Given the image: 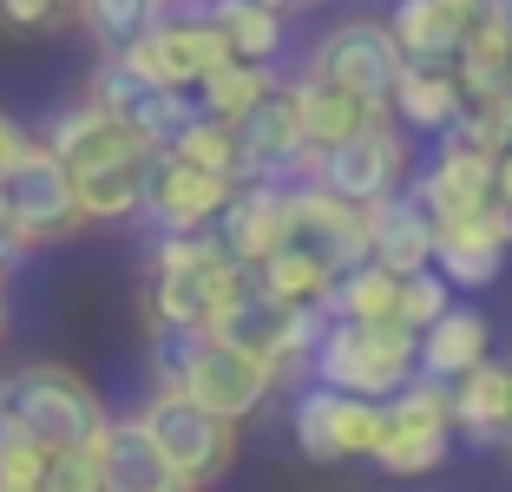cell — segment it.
<instances>
[{"label": "cell", "mask_w": 512, "mask_h": 492, "mask_svg": "<svg viewBox=\"0 0 512 492\" xmlns=\"http://www.w3.org/2000/svg\"><path fill=\"white\" fill-rule=\"evenodd\" d=\"M145 381L151 394H184L230 427L256 420L283 394V381L263 361L224 348L211 328H145Z\"/></svg>", "instance_id": "cell-1"}, {"label": "cell", "mask_w": 512, "mask_h": 492, "mask_svg": "<svg viewBox=\"0 0 512 492\" xmlns=\"http://www.w3.org/2000/svg\"><path fill=\"white\" fill-rule=\"evenodd\" d=\"M106 427H112V407L66 361H14L0 374V433H27V440L60 453V447L106 440Z\"/></svg>", "instance_id": "cell-2"}, {"label": "cell", "mask_w": 512, "mask_h": 492, "mask_svg": "<svg viewBox=\"0 0 512 492\" xmlns=\"http://www.w3.org/2000/svg\"><path fill=\"white\" fill-rule=\"evenodd\" d=\"M145 328H211L217 309L250 283V269L230 263L217 230L197 237H151L145 263Z\"/></svg>", "instance_id": "cell-3"}, {"label": "cell", "mask_w": 512, "mask_h": 492, "mask_svg": "<svg viewBox=\"0 0 512 492\" xmlns=\"http://www.w3.org/2000/svg\"><path fill=\"white\" fill-rule=\"evenodd\" d=\"M421 374V335H407L401 322H329L309 361V381L335 394H355V401H381Z\"/></svg>", "instance_id": "cell-4"}, {"label": "cell", "mask_w": 512, "mask_h": 492, "mask_svg": "<svg viewBox=\"0 0 512 492\" xmlns=\"http://www.w3.org/2000/svg\"><path fill=\"white\" fill-rule=\"evenodd\" d=\"M322 328H329V309H296V302H283V296H270V289L256 283H243L237 296L217 309V322H211V335L224 348H237V355H250V361H263V368L276 374V381H296V374H309V361H316V342H322Z\"/></svg>", "instance_id": "cell-5"}, {"label": "cell", "mask_w": 512, "mask_h": 492, "mask_svg": "<svg viewBox=\"0 0 512 492\" xmlns=\"http://www.w3.org/2000/svg\"><path fill=\"white\" fill-rule=\"evenodd\" d=\"M132 414H138V427L151 433V447L165 453L171 473H178L191 492L224 486L230 466H237V453H243V427L204 414V407L184 401V394H145Z\"/></svg>", "instance_id": "cell-6"}, {"label": "cell", "mask_w": 512, "mask_h": 492, "mask_svg": "<svg viewBox=\"0 0 512 492\" xmlns=\"http://www.w3.org/2000/svg\"><path fill=\"white\" fill-rule=\"evenodd\" d=\"M302 73H316V79H329V86L355 92L362 105L388 112L407 60H401V46H394V33H388L381 14H342V20H329V27L309 40Z\"/></svg>", "instance_id": "cell-7"}, {"label": "cell", "mask_w": 512, "mask_h": 492, "mask_svg": "<svg viewBox=\"0 0 512 492\" xmlns=\"http://www.w3.org/2000/svg\"><path fill=\"white\" fill-rule=\"evenodd\" d=\"M309 184L342 197V204H355V210H375L414 184V138L394 119H375L362 138H348L335 151H316L309 158Z\"/></svg>", "instance_id": "cell-8"}, {"label": "cell", "mask_w": 512, "mask_h": 492, "mask_svg": "<svg viewBox=\"0 0 512 492\" xmlns=\"http://www.w3.org/2000/svg\"><path fill=\"white\" fill-rule=\"evenodd\" d=\"M453 440H460V433H453V388L414 374L388 401V427H381L375 466L388 479H427L453 460Z\"/></svg>", "instance_id": "cell-9"}, {"label": "cell", "mask_w": 512, "mask_h": 492, "mask_svg": "<svg viewBox=\"0 0 512 492\" xmlns=\"http://www.w3.org/2000/svg\"><path fill=\"white\" fill-rule=\"evenodd\" d=\"M381 427H388V407L381 401H355V394H335L302 381L289 394V440L309 466H348V460H375Z\"/></svg>", "instance_id": "cell-10"}, {"label": "cell", "mask_w": 512, "mask_h": 492, "mask_svg": "<svg viewBox=\"0 0 512 492\" xmlns=\"http://www.w3.org/2000/svg\"><path fill=\"white\" fill-rule=\"evenodd\" d=\"M112 60H119L132 79H145V86L191 92L197 99V86L230 60V46H224V33H217L211 14H165L151 33H138L125 53H112Z\"/></svg>", "instance_id": "cell-11"}, {"label": "cell", "mask_w": 512, "mask_h": 492, "mask_svg": "<svg viewBox=\"0 0 512 492\" xmlns=\"http://www.w3.org/2000/svg\"><path fill=\"white\" fill-rule=\"evenodd\" d=\"M0 197H7V210H14V230H20V243H27V256L86 230V217H79V191H73V171H66V164L53 158L46 145H33L27 158L0 178Z\"/></svg>", "instance_id": "cell-12"}, {"label": "cell", "mask_w": 512, "mask_h": 492, "mask_svg": "<svg viewBox=\"0 0 512 492\" xmlns=\"http://www.w3.org/2000/svg\"><path fill=\"white\" fill-rule=\"evenodd\" d=\"M283 243L296 256H309L329 283H342L348 269L368 263V210L342 204V197L316 191V184H289V230H283Z\"/></svg>", "instance_id": "cell-13"}, {"label": "cell", "mask_w": 512, "mask_h": 492, "mask_svg": "<svg viewBox=\"0 0 512 492\" xmlns=\"http://www.w3.org/2000/svg\"><path fill=\"white\" fill-rule=\"evenodd\" d=\"M79 92H86L99 112H112V119H119L138 145H151V151H171V145H178V132L197 119V99H191V92L145 86V79H132L119 60H99Z\"/></svg>", "instance_id": "cell-14"}, {"label": "cell", "mask_w": 512, "mask_h": 492, "mask_svg": "<svg viewBox=\"0 0 512 492\" xmlns=\"http://www.w3.org/2000/svg\"><path fill=\"white\" fill-rule=\"evenodd\" d=\"M493 184H499V158L460 145V138H440L421 164H414V204L440 224H467V217H486L493 210Z\"/></svg>", "instance_id": "cell-15"}, {"label": "cell", "mask_w": 512, "mask_h": 492, "mask_svg": "<svg viewBox=\"0 0 512 492\" xmlns=\"http://www.w3.org/2000/svg\"><path fill=\"white\" fill-rule=\"evenodd\" d=\"M230 191H237V178H217V171H197V164L158 151V158H151V178H145V217H138V224H151V237L217 230Z\"/></svg>", "instance_id": "cell-16"}, {"label": "cell", "mask_w": 512, "mask_h": 492, "mask_svg": "<svg viewBox=\"0 0 512 492\" xmlns=\"http://www.w3.org/2000/svg\"><path fill=\"white\" fill-rule=\"evenodd\" d=\"M230 132H237V178L243 184H309V138H302L289 79Z\"/></svg>", "instance_id": "cell-17"}, {"label": "cell", "mask_w": 512, "mask_h": 492, "mask_svg": "<svg viewBox=\"0 0 512 492\" xmlns=\"http://www.w3.org/2000/svg\"><path fill=\"white\" fill-rule=\"evenodd\" d=\"M40 145L53 151V158L73 171V178H92V171H112V164H138V158H158L151 145H138L132 132H125L112 112H99V105L79 92V99H66L53 119L40 125Z\"/></svg>", "instance_id": "cell-18"}, {"label": "cell", "mask_w": 512, "mask_h": 492, "mask_svg": "<svg viewBox=\"0 0 512 492\" xmlns=\"http://www.w3.org/2000/svg\"><path fill=\"white\" fill-rule=\"evenodd\" d=\"M486 7H493V0H394L381 20H388V33H394V46H401L407 66L453 73V60H460V46H467V33L480 27Z\"/></svg>", "instance_id": "cell-19"}, {"label": "cell", "mask_w": 512, "mask_h": 492, "mask_svg": "<svg viewBox=\"0 0 512 492\" xmlns=\"http://www.w3.org/2000/svg\"><path fill=\"white\" fill-rule=\"evenodd\" d=\"M512 256V230L499 217V204L486 217H467V224H440L434 230V276L447 289H493L506 276Z\"/></svg>", "instance_id": "cell-20"}, {"label": "cell", "mask_w": 512, "mask_h": 492, "mask_svg": "<svg viewBox=\"0 0 512 492\" xmlns=\"http://www.w3.org/2000/svg\"><path fill=\"white\" fill-rule=\"evenodd\" d=\"M283 230H289V184H237L224 217H217V243L250 276L283 250Z\"/></svg>", "instance_id": "cell-21"}, {"label": "cell", "mask_w": 512, "mask_h": 492, "mask_svg": "<svg viewBox=\"0 0 512 492\" xmlns=\"http://www.w3.org/2000/svg\"><path fill=\"white\" fill-rule=\"evenodd\" d=\"M289 99H296V119H302V138H309V158H316V151L348 145V138H362L375 119H388V112L362 105L355 92L329 86V79H316V73H289Z\"/></svg>", "instance_id": "cell-22"}, {"label": "cell", "mask_w": 512, "mask_h": 492, "mask_svg": "<svg viewBox=\"0 0 512 492\" xmlns=\"http://www.w3.org/2000/svg\"><path fill=\"white\" fill-rule=\"evenodd\" d=\"M368 263H381L388 276H421V269H434V217L414 204V191H401V197L368 210Z\"/></svg>", "instance_id": "cell-23"}, {"label": "cell", "mask_w": 512, "mask_h": 492, "mask_svg": "<svg viewBox=\"0 0 512 492\" xmlns=\"http://www.w3.org/2000/svg\"><path fill=\"white\" fill-rule=\"evenodd\" d=\"M460 112H467V92H460V79L453 73H434V66H407L401 86H394L388 99V119L401 125L407 138H447L453 125H460Z\"/></svg>", "instance_id": "cell-24"}, {"label": "cell", "mask_w": 512, "mask_h": 492, "mask_svg": "<svg viewBox=\"0 0 512 492\" xmlns=\"http://www.w3.org/2000/svg\"><path fill=\"white\" fill-rule=\"evenodd\" d=\"M506 420H512V361L493 355L453 381V433H467L473 447H506Z\"/></svg>", "instance_id": "cell-25"}, {"label": "cell", "mask_w": 512, "mask_h": 492, "mask_svg": "<svg viewBox=\"0 0 512 492\" xmlns=\"http://www.w3.org/2000/svg\"><path fill=\"white\" fill-rule=\"evenodd\" d=\"M480 361H493V322H486L473 302H453V309L421 335V374L453 388V381L473 374Z\"/></svg>", "instance_id": "cell-26"}, {"label": "cell", "mask_w": 512, "mask_h": 492, "mask_svg": "<svg viewBox=\"0 0 512 492\" xmlns=\"http://www.w3.org/2000/svg\"><path fill=\"white\" fill-rule=\"evenodd\" d=\"M106 492H191L171 460L151 447V433L138 427V414H112L106 427Z\"/></svg>", "instance_id": "cell-27"}, {"label": "cell", "mask_w": 512, "mask_h": 492, "mask_svg": "<svg viewBox=\"0 0 512 492\" xmlns=\"http://www.w3.org/2000/svg\"><path fill=\"white\" fill-rule=\"evenodd\" d=\"M453 79L467 99H493L512 86V0H493L480 14V27L467 33L460 60H453Z\"/></svg>", "instance_id": "cell-28"}, {"label": "cell", "mask_w": 512, "mask_h": 492, "mask_svg": "<svg viewBox=\"0 0 512 492\" xmlns=\"http://www.w3.org/2000/svg\"><path fill=\"white\" fill-rule=\"evenodd\" d=\"M211 20L224 33L230 60H250V66H276L289 53V14H270L256 0H211Z\"/></svg>", "instance_id": "cell-29"}, {"label": "cell", "mask_w": 512, "mask_h": 492, "mask_svg": "<svg viewBox=\"0 0 512 492\" xmlns=\"http://www.w3.org/2000/svg\"><path fill=\"white\" fill-rule=\"evenodd\" d=\"M276 86H283V73H276V66L224 60L211 79H204V86H197V112H204V119H217V125H237V119H250V112L270 99Z\"/></svg>", "instance_id": "cell-30"}, {"label": "cell", "mask_w": 512, "mask_h": 492, "mask_svg": "<svg viewBox=\"0 0 512 492\" xmlns=\"http://www.w3.org/2000/svg\"><path fill=\"white\" fill-rule=\"evenodd\" d=\"M165 14H171V0H79L73 27L99 46V60H112V53H125L138 33H151Z\"/></svg>", "instance_id": "cell-31"}, {"label": "cell", "mask_w": 512, "mask_h": 492, "mask_svg": "<svg viewBox=\"0 0 512 492\" xmlns=\"http://www.w3.org/2000/svg\"><path fill=\"white\" fill-rule=\"evenodd\" d=\"M394 309H401V276H388L381 263L348 269L329 289V322H394Z\"/></svg>", "instance_id": "cell-32"}, {"label": "cell", "mask_w": 512, "mask_h": 492, "mask_svg": "<svg viewBox=\"0 0 512 492\" xmlns=\"http://www.w3.org/2000/svg\"><path fill=\"white\" fill-rule=\"evenodd\" d=\"M256 283L270 289V296L296 302V309H329V289H335L329 276H322V269L309 263V256H296L289 243H283V250H276L263 269H256Z\"/></svg>", "instance_id": "cell-33"}, {"label": "cell", "mask_w": 512, "mask_h": 492, "mask_svg": "<svg viewBox=\"0 0 512 492\" xmlns=\"http://www.w3.org/2000/svg\"><path fill=\"white\" fill-rule=\"evenodd\" d=\"M447 138L486 151V158H506L512 151V86L493 92V99H467V112H460V125H453Z\"/></svg>", "instance_id": "cell-34"}, {"label": "cell", "mask_w": 512, "mask_h": 492, "mask_svg": "<svg viewBox=\"0 0 512 492\" xmlns=\"http://www.w3.org/2000/svg\"><path fill=\"white\" fill-rule=\"evenodd\" d=\"M171 158L197 164V171H217V178H237V132L197 112V119H191V125L178 132V145H171ZM237 184H243V178H237Z\"/></svg>", "instance_id": "cell-35"}, {"label": "cell", "mask_w": 512, "mask_h": 492, "mask_svg": "<svg viewBox=\"0 0 512 492\" xmlns=\"http://www.w3.org/2000/svg\"><path fill=\"white\" fill-rule=\"evenodd\" d=\"M46 492H106V440L53 453L46 460Z\"/></svg>", "instance_id": "cell-36"}, {"label": "cell", "mask_w": 512, "mask_h": 492, "mask_svg": "<svg viewBox=\"0 0 512 492\" xmlns=\"http://www.w3.org/2000/svg\"><path fill=\"white\" fill-rule=\"evenodd\" d=\"M447 309H453V289L440 283L434 269H421V276H401V309H394V322H401L407 335H427V328H434Z\"/></svg>", "instance_id": "cell-37"}, {"label": "cell", "mask_w": 512, "mask_h": 492, "mask_svg": "<svg viewBox=\"0 0 512 492\" xmlns=\"http://www.w3.org/2000/svg\"><path fill=\"white\" fill-rule=\"evenodd\" d=\"M46 460L53 447L27 433H0V492H46Z\"/></svg>", "instance_id": "cell-38"}, {"label": "cell", "mask_w": 512, "mask_h": 492, "mask_svg": "<svg viewBox=\"0 0 512 492\" xmlns=\"http://www.w3.org/2000/svg\"><path fill=\"white\" fill-rule=\"evenodd\" d=\"M60 20H79V0H0V27L14 33H40Z\"/></svg>", "instance_id": "cell-39"}, {"label": "cell", "mask_w": 512, "mask_h": 492, "mask_svg": "<svg viewBox=\"0 0 512 492\" xmlns=\"http://www.w3.org/2000/svg\"><path fill=\"white\" fill-rule=\"evenodd\" d=\"M33 145H40V132H33V125H20L14 112H0V178H7V171H14Z\"/></svg>", "instance_id": "cell-40"}, {"label": "cell", "mask_w": 512, "mask_h": 492, "mask_svg": "<svg viewBox=\"0 0 512 492\" xmlns=\"http://www.w3.org/2000/svg\"><path fill=\"white\" fill-rule=\"evenodd\" d=\"M27 256V243H20V230H14V210H7V197H0V269L14 276V263Z\"/></svg>", "instance_id": "cell-41"}, {"label": "cell", "mask_w": 512, "mask_h": 492, "mask_svg": "<svg viewBox=\"0 0 512 492\" xmlns=\"http://www.w3.org/2000/svg\"><path fill=\"white\" fill-rule=\"evenodd\" d=\"M493 204H499V217H506V230H512V151L499 158V184H493Z\"/></svg>", "instance_id": "cell-42"}, {"label": "cell", "mask_w": 512, "mask_h": 492, "mask_svg": "<svg viewBox=\"0 0 512 492\" xmlns=\"http://www.w3.org/2000/svg\"><path fill=\"white\" fill-rule=\"evenodd\" d=\"M0 335H7V269H0Z\"/></svg>", "instance_id": "cell-43"}, {"label": "cell", "mask_w": 512, "mask_h": 492, "mask_svg": "<svg viewBox=\"0 0 512 492\" xmlns=\"http://www.w3.org/2000/svg\"><path fill=\"white\" fill-rule=\"evenodd\" d=\"M506 453H512V420H506Z\"/></svg>", "instance_id": "cell-44"}]
</instances>
